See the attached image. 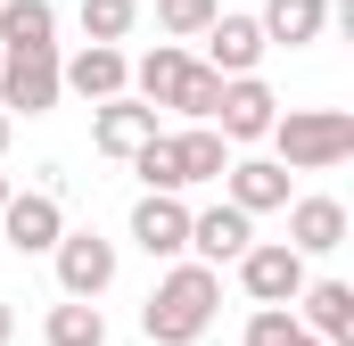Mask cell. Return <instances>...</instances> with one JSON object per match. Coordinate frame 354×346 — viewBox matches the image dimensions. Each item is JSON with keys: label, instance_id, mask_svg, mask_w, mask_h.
<instances>
[{"label": "cell", "instance_id": "9a60e30c", "mask_svg": "<svg viewBox=\"0 0 354 346\" xmlns=\"http://www.w3.org/2000/svg\"><path fill=\"white\" fill-rule=\"evenodd\" d=\"M223 181H231V206H248V215H272V206H288V165H280V157L223 165Z\"/></svg>", "mask_w": 354, "mask_h": 346}, {"label": "cell", "instance_id": "9c48e42d", "mask_svg": "<svg viewBox=\"0 0 354 346\" xmlns=\"http://www.w3.org/2000/svg\"><path fill=\"white\" fill-rule=\"evenodd\" d=\"M198 42H206V66H214V75H256V58L272 50L256 17H214Z\"/></svg>", "mask_w": 354, "mask_h": 346}, {"label": "cell", "instance_id": "cb8c5ba5", "mask_svg": "<svg viewBox=\"0 0 354 346\" xmlns=\"http://www.w3.org/2000/svg\"><path fill=\"white\" fill-rule=\"evenodd\" d=\"M132 17H140V0H83V33L91 42H124Z\"/></svg>", "mask_w": 354, "mask_h": 346}, {"label": "cell", "instance_id": "44dd1931", "mask_svg": "<svg viewBox=\"0 0 354 346\" xmlns=\"http://www.w3.org/2000/svg\"><path fill=\"white\" fill-rule=\"evenodd\" d=\"M174 107H181V116H189V124H214V107H223V75H214V66L198 58V66L181 75V91H174Z\"/></svg>", "mask_w": 354, "mask_h": 346}, {"label": "cell", "instance_id": "ffe728a7", "mask_svg": "<svg viewBox=\"0 0 354 346\" xmlns=\"http://www.w3.org/2000/svg\"><path fill=\"white\" fill-rule=\"evenodd\" d=\"M50 346H99L107 338V313L91 305V297H66V305H50V330H41Z\"/></svg>", "mask_w": 354, "mask_h": 346}, {"label": "cell", "instance_id": "30bf717a", "mask_svg": "<svg viewBox=\"0 0 354 346\" xmlns=\"http://www.w3.org/2000/svg\"><path fill=\"white\" fill-rule=\"evenodd\" d=\"M124 83H132V66H124L115 42H83V50L58 66V91H83V99H115Z\"/></svg>", "mask_w": 354, "mask_h": 346}, {"label": "cell", "instance_id": "6da1fadb", "mask_svg": "<svg viewBox=\"0 0 354 346\" xmlns=\"http://www.w3.org/2000/svg\"><path fill=\"white\" fill-rule=\"evenodd\" d=\"M214 297H223L214 264H174V272L157 280V297L140 305V330H149V346H189V338H206Z\"/></svg>", "mask_w": 354, "mask_h": 346}, {"label": "cell", "instance_id": "83f0119b", "mask_svg": "<svg viewBox=\"0 0 354 346\" xmlns=\"http://www.w3.org/2000/svg\"><path fill=\"white\" fill-rule=\"evenodd\" d=\"M0 206H8V173H0Z\"/></svg>", "mask_w": 354, "mask_h": 346}, {"label": "cell", "instance_id": "277c9868", "mask_svg": "<svg viewBox=\"0 0 354 346\" xmlns=\"http://www.w3.org/2000/svg\"><path fill=\"white\" fill-rule=\"evenodd\" d=\"M239 280H248L256 305H297V289H305V256H297L288 239H248V248H239Z\"/></svg>", "mask_w": 354, "mask_h": 346}, {"label": "cell", "instance_id": "7402d4cb", "mask_svg": "<svg viewBox=\"0 0 354 346\" xmlns=\"http://www.w3.org/2000/svg\"><path fill=\"white\" fill-rule=\"evenodd\" d=\"M248 346H322V338H313V330H305L288 305H264V313L248 322Z\"/></svg>", "mask_w": 354, "mask_h": 346}, {"label": "cell", "instance_id": "603a6c76", "mask_svg": "<svg viewBox=\"0 0 354 346\" xmlns=\"http://www.w3.org/2000/svg\"><path fill=\"white\" fill-rule=\"evenodd\" d=\"M214 17H223V0H157V25H165L174 42H198Z\"/></svg>", "mask_w": 354, "mask_h": 346}, {"label": "cell", "instance_id": "5bb4252c", "mask_svg": "<svg viewBox=\"0 0 354 346\" xmlns=\"http://www.w3.org/2000/svg\"><path fill=\"white\" fill-rule=\"evenodd\" d=\"M288 248H297V256L346 248V206H338V198H297V206H288Z\"/></svg>", "mask_w": 354, "mask_h": 346}, {"label": "cell", "instance_id": "e0dca14e", "mask_svg": "<svg viewBox=\"0 0 354 346\" xmlns=\"http://www.w3.org/2000/svg\"><path fill=\"white\" fill-rule=\"evenodd\" d=\"M58 8L50 0H0V50H58Z\"/></svg>", "mask_w": 354, "mask_h": 346}, {"label": "cell", "instance_id": "d6986e66", "mask_svg": "<svg viewBox=\"0 0 354 346\" xmlns=\"http://www.w3.org/2000/svg\"><path fill=\"white\" fill-rule=\"evenodd\" d=\"M174 165H181V190H189V181H223V165H231V157H223V132H214V124H189L174 140Z\"/></svg>", "mask_w": 354, "mask_h": 346}, {"label": "cell", "instance_id": "484cf974", "mask_svg": "<svg viewBox=\"0 0 354 346\" xmlns=\"http://www.w3.org/2000/svg\"><path fill=\"white\" fill-rule=\"evenodd\" d=\"M8 330H17V313H8V297H0V346H8Z\"/></svg>", "mask_w": 354, "mask_h": 346}, {"label": "cell", "instance_id": "d4e9b609", "mask_svg": "<svg viewBox=\"0 0 354 346\" xmlns=\"http://www.w3.org/2000/svg\"><path fill=\"white\" fill-rule=\"evenodd\" d=\"M132 165H140L149 190H181V165H174V140H165V132H149V140L132 149Z\"/></svg>", "mask_w": 354, "mask_h": 346}, {"label": "cell", "instance_id": "7a4b0ae2", "mask_svg": "<svg viewBox=\"0 0 354 346\" xmlns=\"http://www.w3.org/2000/svg\"><path fill=\"white\" fill-rule=\"evenodd\" d=\"M272 149L288 173H330L338 157H354V116L346 107H288V116H272Z\"/></svg>", "mask_w": 354, "mask_h": 346}, {"label": "cell", "instance_id": "3957f363", "mask_svg": "<svg viewBox=\"0 0 354 346\" xmlns=\"http://www.w3.org/2000/svg\"><path fill=\"white\" fill-rule=\"evenodd\" d=\"M0 107L50 116L58 107V50H0Z\"/></svg>", "mask_w": 354, "mask_h": 346}, {"label": "cell", "instance_id": "52a82bcc", "mask_svg": "<svg viewBox=\"0 0 354 346\" xmlns=\"http://www.w3.org/2000/svg\"><path fill=\"white\" fill-rule=\"evenodd\" d=\"M272 116H280V99H272L256 75H223V107H214V132H223V140H264Z\"/></svg>", "mask_w": 354, "mask_h": 346}, {"label": "cell", "instance_id": "4316f807", "mask_svg": "<svg viewBox=\"0 0 354 346\" xmlns=\"http://www.w3.org/2000/svg\"><path fill=\"white\" fill-rule=\"evenodd\" d=\"M8 132H17V116H8V107H0V149H8Z\"/></svg>", "mask_w": 354, "mask_h": 346}, {"label": "cell", "instance_id": "8fae6325", "mask_svg": "<svg viewBox=\"0 0 354 346\" xmlns=\"http://www.w3.org/2000/svg\"><path fill=\"white\" fill-rule=\"evenodd\" d=\"M132 239H140L149 256H181V248H189V206H181L174 190H149V198L132 206Z\"/></svg>", "mask_w": 354, "mask_h": 346}, {"label": "cell", "instance_id": "8992f818", "mask_svg": "<svg viewBox=\"0 0 354 346\" xmlns=\"http://www.w3.org/2000/svg\"><path fill=\"white\" fill-rule=\"evenodd\" d=\"M50 256H58V289H66V297H99V289L115 280V248H107L99 231H58Z\"/></svg>", "mask_w": 354, "mask_h": 346}, {"label": "cell", "instance_id": "4fadbf2b", "mask_svg": "<svg viewBox=\"0 0 354 346\" xmlns=\"http://www.w3.org/2000/svg\"><path fill=\"white\" fill-rule=\"evenodd\" d=\"M297 297H305V330L322 346H354V289L346 280H305Z\"/></svg>", "mask_w": 354, "mask_h": 346}, {"label": "cell", "instance_id": "2e32d148", "mask_svg": "<svg viewBox=\"0 0 354 346\" xmlns=\"http://www.w3.org/2000/svg\"><path fill=\"white\" fill-rule=\"evenodd\" d=\"M189 66H198V58L165 42V50H149V58L132 66V83H124V91H132V99H149V107H174V91H181V75H189Z\"/></svg>", "mask_w": 354, "mask_h": 346}, {"label": "cell", "instance_id": "ba28073f", "mask_svg": "<svg viewBox=\"0 0 354 346\" xmlns=\"http://www.w3.org/2000/svg\"><path fill=\"white\" fill-rule=\"evenodd\" d=\"M256 239V215L248 206H206V215H189V248H198V264H239V248Z\"/></svg>", "mask_w": 354, "mask_h": 346}, {"label": "cell", "instance_id": "5b68a950", "mask_svg": "<svg viewBox=\"0 0 354 346\" xmlns=\"http://www.w3.org/2000/svg\"><path fill=\"white\" fill-rule=\"evenodd\" d=\"M0 231H8V248L17 256H50L58 248V231H66V206H58V190H8V206H0Z\"/></svg>", "mask_w": 354, "mask_h": 346}, {"label": "cell", "instance_id": "ac0fdd59", "mask_svg": "<svg viewBox=\"0 0 354 346\" xmlns=\"http://www.w3.org/2000/svg\"><path fill=\"white\" fill-rule=\"evenodd\" d=\"M256 25H264V42H288V50H297V42H322L330 0H264V17H256Z\"/></svg>", "mask_w": 354, "mask_h": 346}, {"label": "cell", "instance_id": "7c38bea8", "mask_svg": "<svg viewBox=\"0 0 354 346\" xmlns=\"http://www.w3.org/2000/svg\"><path fill=\"white\" fill-rule=\"evenodd\" d=\"M149 132H157V107H149V99H124V91L99 99V116H91V140H99L107 157H132Z\"/></svg>", "mask_w": 354, "mask_h": 346}]
</instances>
